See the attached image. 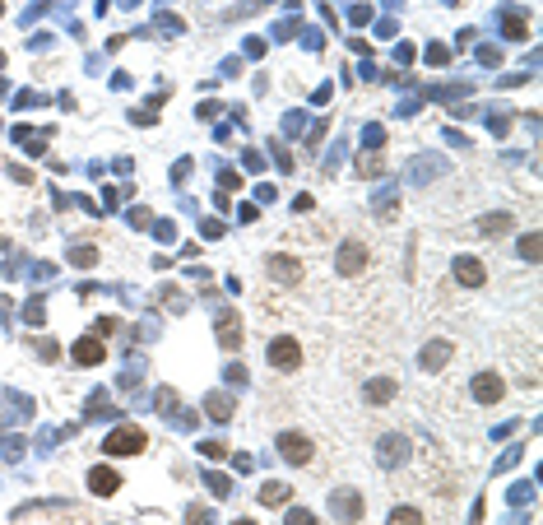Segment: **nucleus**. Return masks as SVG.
I'll list each match as a JSON object with an SVG mask.
<instances>
[{"label":"nucleus","mask_w":543,"mask_h":525,"mask_svg":"<svg viewBox=\"0 0 543 525\" xmlns=\"http://www.w3.org/2000/svg\"><path fill=\"white\" fill-rule=\"evenodd\" d=\"M390 395H395V381H377V386H367V400H390Z\"/></svg>","instance_id":"17"},{"label":"nucleus","mask_w":543,"mask_h":525,"mask_svg":"<svg viewBox=\"0 0 543 525\" xmlns=\"http://www.w3.org/2000/svg\"><path fill=\"white\" fill-rule=\"evenodd\" d=\"M501 395H506V381H501L497 372H478V377H474V400H483V404H497Z\"/></svg>","instance_id":"3"},{"label":"nucleus","mask_w":543,"mask_h":525,"mask_svg":"<svg viewBox=\"0 0 543 525\" xmlns=\"http://www.w3.org/2000/svg\"><path fill=\"white\" fill-rule=\"evenodd\" d=\"M455 279L469 284V289H478V284H483V265H478L474 256H460V260H455Z\"/></svg>","instance_id":"7"},{"label":"nucleus","mask_w":543,"mask_h":525,"mask_svg":"<svg viewBox=\"0 0 543 525\" xmlns=\"http://www.w3.org/2000/svg\"><path fill=\"white\" fill-rule=\"evenodd\" d=\"M269 274L283 279V284H298L302 279V265H298V260H288V256H269Z\"/></svg>","instance_id":"8"},{"label":"nucleus","mask_w":543,"mask_h":525,"mask_svg":"<svg viewBox=\"0 0 543 525\" xmlns=\"http://www.w3.org/2000/svg\"><path fill=\"white\" fill-rule=\"evenodd\" d=\"M102 354H107V349H102V339H79L75 344V363H84V368H93V363H102Z\"/></svg>","instance_id":"9"},{"label":"nucleus","mask_w":543,"mask_h":525,"mask_svg":"<svg viewBox=\"0 0 543 525\" xmlns=\"http://www.w3.org/2000/svg\"><path fill=\"white\" fill-rule=\"evenodd\" d=\"M209 488L219 493V497H228V479H223V474H209Z\"/></svg>","instance_id":"21"},{"label":"nucleus","mask_w":543,"mask_h":525,"mask_svg":"<svg viewBox=\"0 0 543 525\" xmlns=\"http://www.w3.org/2000/svg\"><path fill=\"white\" fill-rule=\"evenodd\" d=\"M269 363H274V368H298L302 363V349H298V339H274V344H269Z\"/></svg>","instance_id":"5"},{"label":"nucleus","mask_w":543,"mask_h":525,"mask_svg":"<svg viewBox=\"0 0 543 525\" xmlns=\"http://www.w3.org/2000/svg\"><path fill=\"white\" fill-rule=\"evenodd\" d=\"M506 228H511V214H488V219H483V233H488V237L506 233Z\"/></svg>","instance_id":"15"},{"label":"nucleus","mask_w":543,"mask_h":525,"mask_svg":"<svg viewBox=\"0 0 543 525\" xmlns=\"http://www.w3.org/2000/svg\"><path fill=\"white\" fill-rule=\"evenodd\" d=\"M116 483H121V479H116V474H111V469H89V488L93 493H98V497H111V493H116Z\"/></svg>","instance_id":"10"},{"label":"nucleus","mask_w":543,"mask_h":525,"mask_svg":"<svg viewBox=\"0 0 543 525\" xmlns=\"http://www.w3.org/2000/svg\"><path fill=\"white\" fill-rule=\"evenodd\" d=\"M145 447H149V437L140 433V428H116V433L102 442L107 456H135V451H145Z\"/></svg>","instance_id":"1"},{"label":"nucleus","mask_w":543,"mask_h":525,"mask_svg":"<svg viewBox=\"0 0 543 525\" xmlns=\"http://www.w3.org/2000/svg\"><path fill=\"white\" fill-rule=\"evenodd\" d=\"M390 521H395V525H418L422 516H418V507H395V512H390Z\"/></svg>","instance_id":"16"},{"label":"nucleus","mask_w":543,"mask_h":525,"mask_svg":"<svg viewBox=\"0 0 543 525\" xmlns=\"http://www.w3.org/2000/svg\"><path fill=\"white\" fill-rule=\"evenodd\" d=\"M367 270V246L362 242H344L339 246V274H362Z\"/></svg>","instance_id":"4"},{"label":"nucleus","mask_w":543,"mask_h":525,"mask_svg":"<svg viewBox=\"0 0 543 525\" xmlns=\"http://www.w3.org/2000/svg\"><path fill=\"white\" fill-rule=\"evenodd\" d=\"M205 409H209V418H219V423H228V418H233V400H228V395H209V400H205Z\"/></svg>","instance_id":"12"},{"label":"nucleus","mask_w":543,"mask_h":525,"mask_svg":"<svg viewBox=\"0 0 543 525\" xmlns=\"http://www.w3.org/2000/svg\"><path fill=\"white\" fill-rule=\"evenodd\" d=\"M279 456L293 460V465H307V460H311V437H302V433H283V437H279Z\"/></svg>","instance_id":"2"},{"label":"nucleus","mask_w":543,"mask_h":525,"mask_svg":"<svg viewBox=\"0 0 543 525\" xmlns=\"http://www.w3.org/2000/svg\"><path fill=\"white\" fill-rule=\"evenodd\" d=\"M520 256H525V260H539V237H534V233L520 242Z\"/></svg>","instance_id":"19"},{"label":"nucleus","mask_w":543,"mask_h":525,"mask_svg":"<svg viewBox=\"0 0 543 525\" xmlns=\"http://www.w3.org/2000/svg\"><path fill=\"white\" fill-rule=\"evenodd\" d=\"M404 456H409V442L390 433L386 442H381V465H395V460H404Z\"/></svg>","instance_id":"11"},{"label":"nucleus","mask_w":543,"mask_h":525,"mask_svg":"<svg viewBox=\"0 0 543 525\" xmlns=\"http://www.w3.org/2000/svg\"><path fill=\"white\" fill-rule=\"evenodd\" d=\"M200 451H205V456H214V460H223V456H228V447H223V442H205Z\"/></svg>","instance_id":"20"},{"label":"nucleus","mask_w":543,"mask_h":525,"mask_svg":"<svg viewBox=\"0 0 543 525\" xmlns=\"http://www.w3.org/2000/svg\"><path fill=\"white\" fill-rule=\"evenodd\" d=\"M446 358H451V344H427V349H422V368L437 372V368L446 363Z\"/></svg>","instance_id":"13"},{"label":"nucleus","mask_w":543,"mask_h":525,"mask_svg":"<svg viewBox=\"0 0 543 525\" xmlns=\"http://www.w3.org/2000/svg\"><path fill=\"white\" fill-rule=\"evenodd\" d=\"M288 497H293L288 483H269V488H260V502H265V507H279V502H288Z\"/></svg>","instance_id":"14"},{"label":"nucleus","mask_w":543,"mask_h":525,"mask_svg":"<svg viewBox=\"0 0 543 525\" xmlns=\"http://www.w3.org/2000/svg\"><path fill=\"white\" fill-rule=\"evenodd\" d=\"M219 344L223 349H237V344H242V316H237V312H223L219 316Z\"/></svg>","instance_id":"6"},{"label":"nucleus","mask_w":543,"mask_h":525,"mask_svg":"<svg viewBox=\"0 0 543 525\" xmlns=\"http://www.w3.org/2000/svg\"><path fill=\"white\" fill-rule=\"evenodd\" d=\"M334 507H339L344 516H358V512H362V502H358L353 493H339V497H334Z\"/></svg>","instance_id":"18"}]
</instances>
